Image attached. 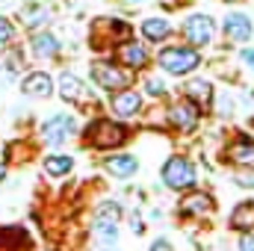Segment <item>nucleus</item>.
<instances>
[{
	"instance_id": "f257e3e1",
	"label": "nucleus",
	"mask_w": 254,
	"mask_h": 251,
	"mask_svg": "<svg viewBox=\"0 0 254 251\" xmlns=\"http://www.w3.org/2000/svg\"><path fill=\"white\" fill-rule=\"evenodd\" d=\"M83 142L95 151H116L130 142V130L116 119H95L83 127Z\"/></svg>"
},
{
	"instance_id": "f03ea898",
	"label": "nucleus",
	"mask_w": 254,
	"mask_h": 251,
	"mask_svg": "<svg viewBox=\"0 0 254 251\" xmlns=\"http://www.w3.org/2000/svg\"><path fill=\"white\" fill-rule=\"evenodd\" d=\"M157 65L163 68V71H169V74H192L198 65H201V54H198V48H192V45H166V48H160V54H157Z\"/></svg>"
},
{
	"instance_id": "7ed1b4c3",
	"label": "nucleus",
	"mask_w": 254,
	"mask_h": 251,
	"mask_svg": "<svg viewBox=\"0 0 254 251\" xmlns=\"http://www.w3.org/2000/svg\"><path fill=\"white\" fill-rule=\"evenodd\" d=\"M163 184L175 192H187L198 184V169L187 154H172L163 163Z\"/></svg>"
},
{
	"instance_id": "20e7f679",
	"label": "nucleus",
	"mask_w": 254,
	"mask_h": 251,
	"mask_svg": "<svg viewBox=\"0 0 254 251\" xmlns=\"http://www.w3.org/2000/svg\"><path fill=\"white\" fill-rule=\"evenodd\" d=\"M89 74H92V80L104 89V92H119V89H127L130 83H133V77H130V68H125L122 63H113V60H95V63L89 65Z\"/></svg>"
},
{
	"instance_id": "39448f33",
	"label": "nucleus",
	"mask_w": 254,
	"mask_h": 251,
	"mask_svg": "<svg viewBox=\"0 0 254 251\" xmlns=\"http://www.w3.org/2000/svg\"><path fill=\"white\" fill-rule=\"evenodd\" d=\"M181 36H184V42L192 45V48H207L216 39V21L210 15H204V12L187 15L184 24H181Z\"/></svg>"
},
{
	"instance_id": "423d86ee",
	"label": "nucleus",
	"mask_w": 254,
	"mask_h": 251,
	"mask_svg": "<svg viewBox=\"0 0 254 251\" xmlns=\"http://www.w3.org/2000/svg\"><path fill=\"white\" fill-rule=\"evenodd\" d=\"M130 33H133L130 24L122 21V18H98V21L92 24V42H95L98 51H104V48H110V45H119V42L127 39Z\"/></svg>"
},
{
	"instance_id": "0eeeda50",
	"label": "nucleus",
	"mask_w": 254,
	"mask_h": 251,
	"mask_svg": "<svg viewBox=\"0 0 254 251\" xmlns=\"http://www.w3.org/2000/svg\"><path fill=\"white\" fill-rule=\"evenodd\" d=\"M166 122H169V127H175L178 133H192V130H198V125H201V110L192 104L190 98H181V101L169 104Z\"/></svg>"
},
{
	"instance_id": "6e6552de",
	"label": "nucleus",
	"mask_w": 254,
	"mask_h": 251,
	"mask_svg": "<svg viewBox=\"0 0 254 251\" xmlns=\"http://www.w3.org/2000/svg\"><path fill=\"white\" fill-rule=\"evenodd\" d=\"M216 213V201H213V195L210 192H190L187 189V195L181 198V204H178V216L181 219H195V222H201V219H210Z\"/></svg>"
},
{
	"instance_id": "1a4fd4ad",
	"label": "nucleus",
	"mask_w": 254,
	"mask_h": 251,
	"mask_svg": "<svg viewBox=\"0 0 254 251\" xmlns=\"http://www.w3.org/2000/svg\"><path fill=\"white\" fill-rule=\"evenodd\" d=\"M116 60L130 68V71H142V68H148L151 65V54H148V48L139 42V39H122L119 45H116Z\"/></svg>"
},
{
	"instance_id": "9d476101",
	"label": "nucleus",
	"mask_w": 254,
	"mask_h": 251,
	"mask_svg": "<svg viewBox=\"0 0 254 251\" xmlns=\"http://www.w3.org/2000/svg\"><path fill=\"white\" fill-rule=\"evenodd\" d=\"M181 92H184V98H190L201 113H210V110H213L216 92H213V83H210L207 77H190V80H184Z\"/></svg>"
},
{
	"instance_id": "9b49d317",
	"label": "nucleus",
	"mask_w": 254,
	"mask_h": 251,
	"mask_svg": "<svg viewBox=\"0 0 254 251\" xmlns=\"http://www.w3.org/2000/svg\"><path fill=\"white\" fill-rule=\"evenodd\" d=\"M110 110H113L116 119H133V116L142 113V95L136 89H130V86L127 89H119L110 98Z\"/></svg>"
},
{
	"instance_id": "f8f14e48",
	"label": "nucleus",
	"mask_w": 254,
	"mask_h": 251,
	"mask_svg": "<svg viewBox=\"0 0 254 251\" xmlns=\"http://www.w3.org/2000/svg\"><path fill=\"white\" fill-rule=\"evenodd\" d=\"M225 157H228L234 166L254 169V136H249V133H237V136L228 142Z\"/></svg>"
},
{
	"instance_id": "ddd939ff",
	"label": "nucleus",
	"mask_w": 254,
	"mask_h": 251,
	"mask_svg": "<svg viewBox=\"0 0 254 251\" xmlns=\"http://www.w3.org/2000/svg\"><path fill=\"white\" fill-rule=\"evenodd\" d=\"M77 133V125H74V119L71 116H51L45 125H42V139L48 142V145H63L65 139H71Z\"/></svg>"
},
{
	"instance_id": "4468645a",
	"label": "nucleus",
	"mask_w": 254,
	"mask_h": 251,
	"mask_svg": "<svg viewBox=\"0 0 254 251\" xmlns=\"http://www.w3.org/2000/svg\"><path fill=\"white\" fill-rule=\"evenodd\" d=\"M222 33L228 36V42H249L254 36V24L249 15H243V12H228L225 15V24H222Z\"/></svg>"
},
{
	"instance_id": "2eb2a0df",
	"label": "nucleus",
	"mask_w": 254,
	"mask_h": 251,
	"mask_svg": "<svg viewBox=\"0 0 254 251\" xmlns=\"http://www.w3.org/2000/svg\"><path fill=\"white\" fill-rule=\"evenodd\" d=\"M104 169L107 175H113L116 181H130L136 172H139V160L133 154H110L104 160Z\"/></svg>"
},
{
	"instance_id": "dca6fc26",
	"label": "nucleus",
	"mask_w": 254,
	"mask_h": 251,
	"mask_svg": "<svg viewBox=\"0 0 254 251\" xmlns=\"http://www.w3.org/2000/svg\"><path fill=\"white\" fill-rule=\"evenodd\" d=\"M21 92H24L27 98H51L54 80H51L45 71H30V74L21 80Z\"/></svg>"
},
{
	"instance_id": "f3484780",
	"label": "nucleus",
	"mask_w": 254,
	"mask_h": 251,
	"mask_svg": "<svg viewBox=\"0 0 254 251\" xmlns=\"http://www.w3.org/2000/svg\"><path fill=\"white\" fill-rule=\"evenodd\" d=\"M139 36H142L145 42H151V45H163V42L172 36V24H169L166 18H145V21L139 24Z\"/></svg>"
},
{
	"instance_id": "a211bd4d",
	"label": "nucleus",
	"mask_w": 254,
	"mask_h": 251,
	"mask_svg": "<svg viewBox=\"0 0 254 251\" xmlns=\"http://www.w3.org/2000/svg\"><path fill=\"white\" fill-rule=\"evenodd\" d=\"M228 225H231V231H237V234L254 231V201H252V198L240 201V204L231 210V219H228Z\"/></svg>"
},
{
	"instance_id": "6ab92c4d",
	"label": "nucleus",
	"mask_w": 254,
	"mask_h": 251,
	"mask_svg": "<svg viewBox=\"0 0 254 251\" xmlns=\"http://www.w3.org/2000/svg\"><path fill=\"white\" fill-rule=\"evenodd\" d=\"M30 51L39 60H54L60 54V39L54 33H33L30 36Z\"/></svg>"
},
{
	"instance_id": "aec40b11",
	"label": "nucleus",
	"mask_w": 254,
	"mask_h": 251,
	"mask_svg": "<svg viewBox=\"0 0 254 251\" xmlns=\"http://www.w3.org/2000/svg\"><path fill=\"white\" fill-rule=\"evenodd\" d=\"M60 98L68 101V104H80V101L89 98V92H86V86H83L80 77H74V74L65 71L63 77H60Z\"/></svg>"
},
{
	"instance_id": "412c9836",
	"label": "nucleus",
	"mask_w": 254,
	"mask_h": 251,
	"mask_svg": "<svg viewBox=\"0 0 254 251\" xmlns=\"http://www.w3.org/2000/svg\"><path fill=\"white\" fill-rule=\"evenodd\" d=\"M71 169H74V160L65 157V154H54V157L45 160V172L51 178H65V175H71Z\"/></svg>"
},
{
	"instance_id": "4be33fe9",
	"label": "nucleus",
	"mask_w": 254,
	"mask_h": 251,
	"mask_svg": "<svg viewBox=\"0 0 254 251\" xmlns=\"http://www.w3.org/2000/svg\"><path fill=\"white\" fill-rule=\"evenodd\" d=\"M122 216H125V210H122L119 201H101L98 210H95V222H113V225H119Z\"/></svg>"
},
{
	"instance_id": "5701e85b",
	"label": "nucleus",
	"mask_w": 254,
	"mask_h": 251,
	"mask_svg": "<svg viewBox=\"0 0 254 251\" xmlns=\"http://www.w3.org/2000/svg\"><path fill=\"white\" fill-rule=\"evenodd\" d=\"M21 21H24V27L36 30V27H42V24L48 21V9H45V6H39V3L24 6V9H21Z\"/></svg>"
},
{
	"instance_id": "b1692460",
	"label": "nucleus",
	"mask_w": 254,
	"mask_h": 251,
	"mask_svg": "<svg viewBox=\"0 0 254 251\" xmlns=\"http://www.w3.org/2000/svg\"><path fill=\"white\" fill-rule=\"evenodd\" d=\"M95 234L104 246H116L119 243V225L113 222H95Z\"/></svg>"
},
{
	"instance_id": "393cba45",
	"label": "nucleus",
	"mask_w": 254,
	"mask_h": 251,
	"mask_svg": "<svg viewBox=\"0 0 254 251\" xmlns=\"http://www.w3.org/2000/svg\"><path fill=\"white\" fill-rule=\"evenodd\" d=\"M145 92H148L151 98H163V95L169 92V86H166V80H160V77H145Z\"/></svg>"
},
{
	"instance_id": "a878e982",
	"label": "nucleus",
	"mask_w": 254,
	"mask_h": 251,
	"mask_svg": "<svg viewBox=\"0 0 254 251\" xmlns=\"http://www.w3.org/2000/svg\"><path fill=\"white\" fill-rule=\"evenodd\" d=\"M12 36H15V27H12V21L0 15V45H6V42H12Z\"/></svg>"
},
{
	"instance_id": "bb28decb",
	"label": "nucleus",
	"mask_w": 254,
	"mask_h": 251,
	"mask_svg": "<svg viewBox=\"0 0 254 251\" xmlns=\"http://www.w3.org/2000/svg\"><path fill=\"white\" fill-rule=\"evenodd\" d=\"M240 251H254V234L252 231L240 234Z\"/></svg>"
},
{
	"instance_id": "cd10ccee",
	"label": "nucleus",
	"mask_w": 254,
	"mask_h": 251,
	"mask_svg": "<svg viewBox=\"0 0 254 251\" xmlns=\"http://www.w3.org/2000/svg\"><path fill=\"white\" fill-rule=\"evenodd\" d=\"M240 60H243V65H246V68H252V71H254V48H243Z\"/></svg>"
},
{
	"instance_id": "c85d7f7f",
	"label": "nucleus",
	"mask_w": 254,
	"mask_h": 251,
	"mask_svg": "<svg viewBox=\"0 0 254 251\" xmlns=\"http://www.w3.org/2000/svg\"><path fill=\"white\" fill-rule=\"evenodd\" d=\"M130 231H133V234H145V222H142V216H133V219H130Z\"/></svg>"
},
{
	"instance_id": "c756f323",
	"label": "nucleus",
	"mask_w": 254,
	"mask_h": 251,
	"mask_svg": "<svg viewBox=\"0 0 254 251\" xmlns=\"http://www.w3.org/2000/svg\"><path fill=\"white\" fill-rule=\"evenodd\" d=\"M151 251H175V249H172L169 240H154V243H151Z\"/></svg>"
},
{
	"instance_id": "7c9ffc66",
	"label": "nucleus",
	"mask_w": 254,
	"mask_h": 251,
	"mask_svg": "<svg viewBox=\"0 0 254 251\" xmlns=\"http://www.w3.org/2000/svg\"><path fill=\"white\" fill-rule=\"evenodd\" d=\"M234 184H240V187H254V175H252V178H243V175H234Z\"/></svg>"
},
{
	"instance_id": "2f4dec72",
	"label": "nucleus",
	"mask_w": 254,
	"mask_h": 251,
	"mask_svg": "<svg viewBox=\"0 0 254 251\" xmlns=\"http://www.w3.org/2000/svg\"><path fill=\"white\" fill-rule=\"evenodd\" d=\"M3 178H6V163L0 160V181H3Z\"/></svg>"
},
{
	"instance_id": "473e14b6",
	"label": "nucleus",
	"mask_w": 254,
	"mask_h": 251,
	"mask_svg": "<svg viewBox=\"0 0 254 251\" xmlns=\"http://www.w3.org/2000/svg\"><path fill=\"white\" fill-rule=\"evenodd\" d=\"M125 3H142V0H125Z\"/></svg>"
},
{
	"instance_id": "72a5a7b5",
	"label": "nucleus",
	"mask_w": 254,
	"mask_h": 251,
	"mask_svg": "<svg viewBox=\"0 0 254 251\" xmlns=\"http://www.w3.org/2000/svg\"><path fill=\"white\" fill-rule=\"evenodd\" d=\"M225 3H234V0H225Z\"/></svg>"
},
{
	"instance_id": "f704fd0d",
	"label": "nucleus",
	"mask_w": 254,
	"mask_h": 251,
	"mask_svg": "<svg viewBox=\"0 0 254 251\" xmlns=\"http://www.w3.org/2000/svg\"><path fill=\"white\" fill-rule=\"evenodd\" d=\"M104 251H113V249H104Z\"/></svg>"
}]
</instances>
